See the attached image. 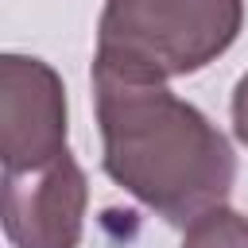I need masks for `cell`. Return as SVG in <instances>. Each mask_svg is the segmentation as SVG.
I'll return each instance as SVG.
<instances>
[{
    "mask_svg": "<svg viewBox=\"0 0 248 248\" xmlns=\"http://www.w3.org/2000/svg\"><path fill=\"white\" fill-rule=\"evenodd\" d=\"M85 209L89 182L70 151L31 170H4V236L12 248H78Z\"/></svg>",
    "mask_w": 248,
    "mask_h": 248,
    "instance_id": "cell-4",
    "label": "cell"
},
{
    "mask_svg": "<svg viewBox=\"0 0 248 248\" xmlns=\"http://www.w3.org/2000/svg\"><path fill=\"white\" fill-rule=\"evenodd\" d=\"M232 132L240 143H248V74L232 89Z\"/></svg>",
    "mask_w": 248,
    "mask_h": 248,
    "instance_id": "cell-6",
    "label": "cell"
},
{
    "mask_svg": "<svg viewBox=\"0 0 248 248\" xmlns=\"http://www.w3.org/2000/svg\"><path fill=\"white\" fill-rule=\"evenodd\" d=\"M178 248H248V217L232 205L205 209L186 225Z\"/></svg>",
    "mask_w": 248,
    "mask_h": 248,
    "instance_id": "cell-5",
    "label": "cell"
},
{
    "mask_svg": "<svg viewBox=\"0 0 248 248\" xmlns=\"http://www.w3.org/2000/svg\"><path fill=\"white\" fill-rule=\"evenodd\" d=\"M66 85L35 54L0 58V159L4 170H31L66 147Z\"/></svg>",
    "mask_w": 248,
    "mask_h": 248,
    "instance_id": "cell-3",
    "label": "cell"
},
{
    "mask_svg": "<svg viewBox=\"0 0 248 248\" xmlns=\"http://www.w3.org/2000/svg\"><path fill=\"white\" fill-rule=\"evenodd\" d=\"M244 27V0H105L93 62L170 81L217 62Z\"/></svg>",
    "mask_w": 248,
    "mask_h": 248,
    "instance_id": "cell-2",
    "label": "cell"
},
{
    "mask_svg": "<svg viewBox=\"0 0 248 248\" xmlns=\"http://www.w3.org/2000/svg\"><path fill=\"white\" fill-rule=\"evenodd\" d=\"M101 167L140 205L170 225H190L225 205L236 155L225 132L167 81L132 78L93 62Z\"/></svg>",
    "mask_w": 248,
    "mask_h": 248,
    "instance_id": "cell-1",
    "label": "cell"
}]
</instances>
